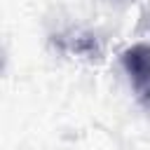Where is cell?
I'll return each instance as SVG.
<instances>
[{
	"mask_svg": "<svg viewBox=\"0 0 150 150\" xmlns=\"http://www.w3.org/2000/svg\"><path fill=\"white\" fill-rule=\"evenodd\" d=\"M122 66L134 84V89L150 101V45L138 42L122 52Z\"/></svg>",
	"mask_w": 150,
	"mask_h": 150,
	"instance_id": "obj_1",
	"label": "cell"
}]
</instances>
